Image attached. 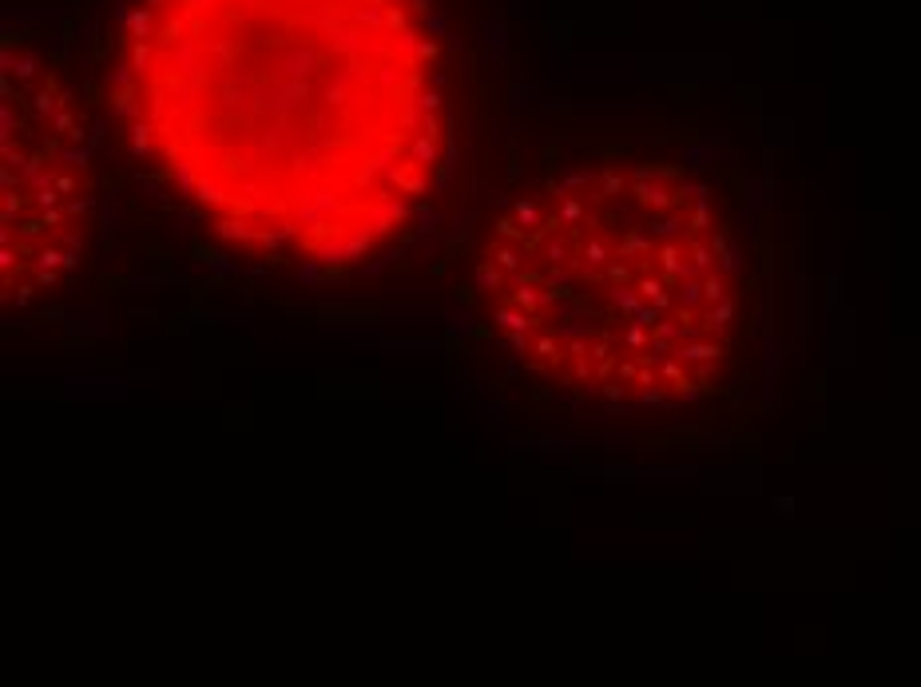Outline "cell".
<instances>
[{
	"label": "cell",
	"instance_id": "cell-1",
	"mask_svg": "<svg viewBox=\"0 0 921 687\" xmlns=\"http://www.w3.org/2000/svg\"><path fill=\"white\" fill-rule=\"evenodd\" d=\"M631 191H636V199L643 203V207H655V211H667L679 199L676 191H671L667 183H659V179H636Z\"/></svg>",
	"mask_w": 921,
	"mask_h": 687
},
{
	"label": "cell",
	"instance_id": "cell-2",
	"mask_svg": "<svg viewBox=\"0 0 921 687\" xmlns=\"http://www.w3.org/2000/svg\"><path fill=\"white\" fill-rule=\"evenodd\" d=\"M676 357H683V362H695V366H703V362H719L723 357V346H707V342H683L676 350Z\"/></svg>",
	"mask_w": 921,
	"mask_h": 687
},
{
	"label": "cell",
	"instance_id": "cell-3",
	"mask_svg": "<svg viewBox=\"0 0 921 687\" xmlns=\"http://www.w3.org/2000/svg\"><path fill=\"white\" fill-rule=\"evenodd\" d=\"M664 283H667V278H651V274H648V278H639V283H636V290L648 298V302H655L659 310H671V295L664 290Z\"/></svg>",
	"mask_w": 921,
	"mask_h": 687
},
{
	"label": "cell",
	"instance_id": "cell-4",
	"mask_svg": "<svg viewBox=\"0 0 921 687\" xmlns=\"http://www.w3.org/2000/svg\"><path fill=\"white\" fill-rule=\"evenodd\" d=\"M497 322H501L504 330L524 334V330H532V326H536V314H516L513 306H501V310H497Z\"/></svg>",
	"mask_w": 921,
	"mask_h": 687
},
{
	"label": "cell",
	"instance_id": "cell-5",
	"mask_svg": "<svg viewBox=\"0 0 921 687\" xmlns=\"http://www.w3.org/2000/svg\"><path fill=\"white\" fill-rule=\"evenodd\" d=\"M735 318V302H731V298H723V302H711V314H707V330L711 334H723L727 330V322Z\"/></svg>",
	"mask_w": 921,
	"mask_h": 687
},
{
	"label": "cell",
	"instance_id": "cell-6",
	"mask_svg": "<svg viewBox=\"0 0 921 687\" xmlns=\"http://www.w3.org/2000/svg\"><path fill=\"white\" fill-rule=\"evenodd\" d=\"M612 302H615V306H620V310H624L627 318H631V314H636V310L643 306V295H639V290H627V286L620 283V286H615V290H612Z\"/></svg>",
	"mask_w": 921,
	"mask_h": 687
},
{
	"label": "cell",
	"instance_id": "cell-7",
	"mask_svg": "<svg viewBox=\"0 0 921 687\" xmlns=\"http://www.w3.org/2000/svg\"><path fill=\"white\" fill-rule=\"evenodd\" d=\"M195 199H199V203H207V207H219V203H227V195H222V187L215 183V179H199Z\"/></svg>",
	"mask_w": 921,
	"mask_h": 687
},
{
	"label": "cell",
	"instance_id": "cell-8",
	"mask_svg": "<svg viewBox=\"0 0 921 687\" xmlns=\"http://www.w3.org/2000/svg\"><path fill=\"white\" fill-rule=\"evenodd\" d=\"M175 179H179V191H183V195H195L199 179H195V163H191V160H179V163H175Z\"/></svg>",
	"mask_w": 921,
	"mask_h": 687
},
{
	"label": "cell",
	"instance_id": "cell-9",
	"mask_svg": "<svg viewBox=\"0 0 921 687\" xmlns=\"http://www.w3.org/2000/svg\"><path fill=\"white\" fill-rule=\"evenodd\" d=\"M703 298L707 302H723L727 298V283H723V270L715 274V270H707V278H703Z\"/></svg>",
	"mask_w": 921,
	"mask_h": 687
},
{
	"label": "cell",
	"instance_id": "cell-10",
	"mask_svg": "<svg viewBox=\"0 0 921 687\" xmlns=\"http://www.w3.org/2000/svg\"><path fill=\"white\" fill-rule=\"evenodd\" d=\"M679 302H683V306H699L703 302V283H695V274H691V278H683V286H679Z\"/></svg>",
	"mask_w": 921,
	"mask_h": 687
},
{
	"label": "cell",
	"instance_id": "cell-11",
	"mask_svg": "<svg viewBox=\"0 0 921 687\" xmlns=\"http://www.w3.org/2000/svg\"><path fill=\"white\" fill-rule=\"evenodd\" d=\"M513 302H516L520 310H529V314H536V310L544 306V295H536L532 286H524V283H520V290H516V298H513Z\"/></svg>",
	"mask_w": 921,
	"mask_h": 687
},
{
	"label": "cell",
	"instance_id": "cell-12",
	"mask_svg": "<svg viewBox=\"0 0 921 687\" xmlns=\"http://www.w3.org/2000/svg\"><path fill=\"white\" fill-rule=\"evenodd\" d=\"M620 255H651L648 234H643V231H631V234L624 239V246H620Z\"/></svg>",
	"mask_w": 921,
	"mask_h": 687
},
{
	"label": "cell",
	"instance_id": "cell-13",
	"mask_svg": "<svg viewBox=\"0 0 921 687\" xmlns=\"http://www.w3.org/2000/svg\"><path fill=\"white\" fill-rule=\"evenodd\" d=\"M413 160H417L421 167L437 160V143H433V135H425V132H421V139L413 143Z\"/></svg>",
	"mask_w": 921,
	"mask_h": 687
},
{
	"label": "cell",
	"instance_id": "cell-14",
	"mask_svg": "<svg viewBox=\"0 0 921 687\" xmlns=\"http://www.w3.org/2000/svg\"><path fill=\"white\" fill-rule=\"evenodd\" d=\"M679 231H683V219H679V215H667V219L651 222V234H659V239H676Z\"/></svg>",
	"mask_w": 921,
	"mask_h": 687
},
{
	"label": "cell",
	"instance_id": "cell-15",
	"mask_svg": "<svg viewBox=\"0 0 921 687\" xmlns=\"http://www.w3.org/2000/svg\"><path fill=\"white\" fill-rule=\"evenodd\" d=\"M691 267L695 270H711L715 267V250L703 243H691Z\"/></svg>",
	"mask_w": 921,
	"mask_h": 687
},
{
	"label": "cell",
	"instance_id": "cell-16",
	"mask_svg": "<svg viewBox=\"0 0 921 687\" xmlns=\"http://www.w3.org/2000/svg\"><path fill=\"white\" fill-rule=\"evenodd\" d=\"M707 222H711V207H707V195L695 199V211H691V231H707Z\"/></svg>",
	"mask_w": 921,
	"mask_h": 687
},
{
	"label": "cell",
	"instance_id": "cell-17",
	"mask_svg": "<svg viewBox=\"0 0 921 687\" xmlns=\"http://www.w3.org/2000/svg\"><path fill=\"white\" fill-rule=\"evenodd\" d=\"M624 342L631 346V350H648V326H639V322H631V326H627V334H624Z\"/></svg>",
	"mask_w": 921,
	"mask_h": 687
},
{
	"label": "cell",
	"instance_id": "cell-18",
	"mask_svg": "<svg viewBox=\"0 0 921 687\" xmlns=\"http://www.w3.org/2000/svg\"><path fill=\"white\" fill-rule=\"evenodd\" d=\"M148 148H151V127H148V123H136V127H131V151H136V155H143Z\"/></svg>",
	"mask_w": 921,
	"mask_h": 687
},
{
	"label": "cell",
	"instance_id": "cell-19",
	"mask_svg": "<svg viewBox=\"0 0 921 687\" xmlns=\"http://www.w3.org/2000/svg\"><path fill=\"white\" fill-rule=\"evenodd\" d=\"M477 286H480V290H492V286H501V267L485 262V267L477 270Z\"/></svg>",
	"mask_w": 921,
	"mask_h": 687
},
{
	"label": "cell",
	"instance_id": "cell-20",
	"mask_svg": "<svg viewBox=\"0 0 921 687\" xmlns=\"http://www.w3.org/2000/svg\"><path fill=\"white\" fill-rule=\"evenodd\" d=\"M659 318H664V310L655 306V302H651V306H639L636 314H631V322H639V326H648V330H651V326H655Z\"/></svg>",
	"mask_w": 921,
	"mask_h": 687
},
{
	"label": "cell",
	"instance_id": "cell-21",
	"mask_svg": "<svg viewBox=\"0 0 921 687\" xmlns=\"http://www.w3.org/2000/svg\"><path fill=\"white\" fill-rule=\"evenodd\" d=\"M219 234L222 239H255V231L246 222H219Z\"/></svg>",
	"mask_w": 921,
	"mask_h": 687
},
{
	"label": "cell",
	"instance_id": "cell-22",
	"mask_svg": "<svg viewBox=\"0 0 921 687\" xmlns=\"http://www.w3.org/2000/svg\"><path fill=\"white\" fill-rule=\"evenodd\" d=\"M492 258H497V267H504V270H516V262H520V255H516L513 246H492Z\"/></svg>",
	"mask_w": 921,
	"mask_h": 687
},
{
	"label": "cell",
	"instance_id": "cell-23",
	"mask_svg": "<svg viewBox=\"0 0 921 687\" xmlns=\"http://www.w3.org/2000/svg\"><path fill=\"white\" fill-rule=\"evenodd\" d=\"M516 219L524 222V227H544V222H541V211L532 207V203H516Z\"/></svg>",
	"mask_w": 921,
	"mask_h": 687
},
{
	"label": "cell",
	"instance_id": "cell-24",
	"mask_svg": "<svg viewBox=\"0 0 921 687\" xmlns=\"http://www.w3.org/2000/svg\"><path fill=\"white\" fill-rule=\"evenodd\" d=\"M584 258H588L592 267H600V262H608V250H604V243H600V239H592V243L584 246Z\"/></svg>",
	"mask_w": 921,
	"mask_h": 687
},
{
	"label": "cell",
	"instance_id": "cell-25",
	"mask_svg": "<svg viewBox=\"0 0 921 687\" xmlns=\"http://www.w3.org/2000/svg\"><path fill=\"white\" fill-rule=\"evenodd\" d=\"M620 191H624V179H620V175H604V183H600V199H608V195H620Z\"/></svg>",
	"mask_w": 921,
	"mask_h": 687
},
{
	"label": "cell",
	"instance_id": "cell-26",
	"mask_svg": "<svg viewBox=\"0 0 921 687\" xmlns=\"http://www.w3.org/2000/svg\"><path fill=\"white\" fill-rule=\"evenodd\" d=\"M659 374H664L667 381H683V378H687V374L679 369V362H676V357H664V362H659Z\"/></svg>",
	"mask_w": 921,
	"mask_h": 687
},
{
	"label": "cell",
	"instance_id": "cell-27",
	"mask_svg": "<svg viewBox=\"0 0 921 687\" xmlns=\"http://www.w3.org/2000/svg\"><path fill=\"white\" fill-rule=\"evenodd\" d=\"M580 215H584V207H580L576 199H564V211H560V219H564V222H576Z\"/></svg>",
	"mask_w": 921,
	"mask_h": 687
},
{
	"label": "cell",
	"instance_id": "cell-28",
	"mask_svg": "<svg viewBox=\"0 0 921 687\" xmlns=\"http://www.w3.org/2000/svg\"><path fill=\"white\" fill-rule=\"evenodd\" d=\"M64 258H68V255H60V250H44V255H40V270L64 267Z\"/></svg>",
	"mask_w": 921,
	"mask_h": 687
},
{
	"label": "cell",
	"instance_id": "cell-29",
	"mask_svg": "<svg viewBox=\"0 0 921 687\" xmlns=\"http://www.w3.org/2000/svg\"><path fill=\"white\" fill-rule=\"evenodd\" d=\"M536 354H544V357H552V362H556V357H560V354H556V338H548V334H544L541 342H536Z\"/></svg>",
	"mask_w": 921,
	"mask_h": 687
},
{
	"label": "cell",
	"instance_id": "cell-30",
	"mask_svg": "<svg viewBox=\"0 0 921 687\" xmlns=\"http://www.w3.org/2000/svg\"><path fill=\"white\" fill-rule=\"evenodd\" d=\"M774 513L778 516H794V497H774Z\"/></svg>",
	"mask_w": 921,
	"mask_h": 687
},
{
	"label": "cell",
	"instance_id": "cell-31",
	"mask_svg": "<svg viewBox=\"0 0 921 687\" xmlns=\"http://www.w3.org/2000/svg\"><path fill=\"white\" fill-rule=\"evenodd\" d=\"M608 278H612V283L620 286V283H627L631 274H627V267H624V262H615V267H608Z\"/></svg>",
	"mask_w": 921,
	"mask_h": 687
},
{
	"label": "cell",
	"instance_id": "cell-32",
	"mask_svg": "<svg viewBox=\"0 0 921 687\" xmlns=\"http://www.w3.org/2000/svg\"><path fill=\"white\" fill-rule=\"evenodd\" d=\"M497 231H501L504 239H524V234H520V227H516L513 219H501V227H497Z\"/></svg>",
	"mask_w": 921,
	"mask_h": 687
},
{
	"label": "cell",
	"instance_id": "cell-33",
	"mask_svg": "<svg viewBox=\"0 0 921 687\" xmlns=\"http://www.w3.org/2000/svg\"><path fill=\"white\" fill-rule=\"evenodd\" d=\"M639 385H643V390H648V385H655V369H651L648 362H643V369H639Z\"/></svg>",
	"mask_w": 921,
	"mask_h": 687
},
{
	"label": "cell",
	"instance_id": "cell-34",
	"mask_svg": "<svg viewBox=\"0 0 921 687\" xmlns=\"http://www.w3.org/2000/svg\"><path fill=\"white\" fill-rule=\"evenodd\" d=\"M36 199H40V207H52V203H56L60 195H56L52 187H40V195H36Z\"/></svg>",
	"mask_w": 921,
	"mask_h": 687
},
{
	"label": "cell",
	"instance_id": "cell-35",
	"mask_svg": "<svg viewBox=\"0 0 921 687\" xmlns=\"http://www.w3.org/2000/svg\"><path fill=\"white\" fill-rule=\"evenodd\" d=\"M643 402L648 405H664V393L655 390V385H648V390H643Z\"/></svg>",
	"mask_w": 921,
	"mask_h": 687
},
{
	"label": "cell",
	"instance_id": "cell-36",
	"mask_svg": "<svg viewBox=\"0 0 921 687\" xmlns=\"http://www.w3.org/2000/svg\"><path fill=\"white\" fill-rule=\"evenodd\" d=\"M620 378H639V369H636V362H620Z\"/></svg>",
	"mask_w": 921,
	"mask_h": 687
},
{
	"label": "cell",
	"instance_id": "cell-37",
	"mask_svg": "<svg viewBox=\"0 0 921 687\" xmlns=\"http://www.w3.org/2000/svg\"><path fill=\"white\" fill-rule=\"evenodd\" d=\"M36 111H40V115H48V111H52V96H48V92H44V96H36Z\"/></svg>",
	"mask_w": 921,
	"mask_h": 687
},
{
	"label": "cell",
	"instance_id": "cell-38",
	"mask_svg": "<svg viewBox=\"0 0 921 687\" xmlns=\"http://www.w3.org/2000/svg\"><path fill=\"white\" fill-rule=\"evenodd\" d=\"M548 258H552V262H560V258H564V243H552V246H548Z\"/></svg>",
	"mask_w": 921,
	"mask_h": 687
},
{
	"label": "cell",
	"instance_id": "cell-39",
	"mask_svg": "<svg viewBox=\"0 0 921 687\" xmlns=\"http://www.w3.org/2000/svg\"><path fill=\"white\" fill-rule=\"evenodd\" d=\"M604 393H608V397H612V402H620V397H624V385H615V381H612V385H608V390H604Z\"/></svg>",
	"mask_w": 921,
	"mask_h": 687
}]
</instances>
